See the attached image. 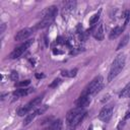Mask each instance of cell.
Listing matches in <instances>:
<instances>
[{"label":"cell","mask_w":130,"mask_h":130,"mask_svg":"<svg viewBox=\"0 0 130 130\" xmlns=\"http://www.w3.org/2000/svg\"><path fill=\"white\" fill-rule=\"evenodd\" d=\"M125 66V55L124 54H119L113 61L109 74H108V81L111 82L114 78L117 77V75L122 71V69Z\"/></svg>","instance_id":"obj_1"},{"label":"cell","mask_w":130,"mask_h":130,"mask_svg":"<svg viewBox=\"0 0 130 130\" xmlns=\"http://www.w3.org/2000/svg\"><path fill=\"white\" fill-rule=\"evenodd\" d=\"M57 12H58V9H57L56 6L52 5V6L47 7V9L43 13L42 20L37 25V28H44V27L49 26L54 21L56 15H57Z\"/></svg>","instance_id":"obj_2"},{"label":"cell","mask_w":130,"mask_h":130,"mask_svg":"<svg viewBox=\"0 0 130 130\" xmlns=\"http://www.w3.org/2000/svg\"><path fill=\"white\" fill-rule=\"evenodd\" d=\"M103 86H104V78L102 75H98L86 85V87L83 89V91L81 93L88 94L91 96L93 94H96L103 88Z\"/></svg>","instance_id":"obj_3"},{"label":"cell","mask_w":130,"mask_h":130,"mask_svg":"<svg viewBox=\"0 0 130 130\" xmlns=\"http://www.w3.org/2000/svg\"><path fill=\"white\" fill-rule=\"evenodd\" d=\"M43 96L44 95H40V96H37V98H35L32 101H30V102H28L25 106H23V107H21L20 109H18L17 110V115L18 116H26L27 114H29L36 107H38V106H40L41 105V103H42V101H43Z\"/></svg>","instance_id":"obj_4"},{"label":"cell","mask_w":130,"mask_h":130,"mask_svg":"<svg viewBox=\"0 0 130 130\" xmlns=\"http://www.w3.org/2000/svg\"><path fill=\"white\" fill-rule=\"evenodd\" d=\"M34 43V41L32 40H28V41H26V42H24L22 45H20L19 47H17V48H15L11 53H10V55H9V58L10 59H16V58H19L29 47H30V45Z\"/></svg>","instance_id":"obj_5"},{"label":"cell","mask_w":130,"mask_h":130,"mask_svg":"<svg viewBox=\"0 0 130 130\" xmlns=\"http://www.w3.org/2000/svg\"><path fill=\"white\" fill-rule=\"evenodd\" d=\"M112 116H113V106L107 105L101 110V112L99 114V119L105 123H108L111 120Z\"/></svg>","instance_id":"obj_6"},{"label":"cell","mask_w":130,"mask_h":130,"mask_svg":"<svg viewBox=\"0 0 130 130\" xmlns=\"http://www.w3.org/2000/svg\"><path fill=\"white\" fill-rule=\"evenodd\" d=\"M47 109H48V107H47L46 105H44V106H41V108H39V109L35 110L34 112H30L29 114H27V115L25 116V119H24L23 125H27V124H29L30 122H32V120H34L37 116H39V115L43 114Z\"/></svg>","instance_id":"obj_7"},{"label":"cell","mask_w":130,"mask_h":130,"mask_svg":"<svg viewBox=\"0 0 130 130\" xmlns=\"http://www.w3.org/2000/svg\"><path fill=\"white\" fill-rule=\"evenodd\" d=\"M32 28H29V27H25V28H22L20 29L18 32H16L15 37H14V40L17 41V42H20V41H24L26 40L31 34H32Z\"/></svg>","instance_id":"obj_8"},{"label":"cell","mask_w":130,"mask_h":130,"mask_svg":"<svg viewBox=\"0 0 130 130\" xmlns=\"http://www.w3.org/2000/svg\"><path fill=\"white\" fill-rule=\"evenodd\" d=\"M89 103H90V95H88V94H82V93H81L80 96L77 99L75 105H76L77 108L83 109L84 107L88 106Z\"/></svg>","instance_id":"obj_9"},{"label":"cell","mask_w":130,"mask_h":130,"mask_svg":"<svg viewBox=\"0 0 130 130\" xmlns=\"http://www.w3.org/2000/svg\"><path fill=\"white\" fill-rule=\"evenodd\" d=\"M92 36L98 41H102L104 39V28H103L102 23H99V25H96L92 29Z\"/></svg>","instance_id":"obj_10"},{"label":"cell","mask_w":130,"mask_h":130,"mask_svg":"<svg viewBox=\"0 0 130 130\" xmlns=\"http://www.w3.org/2000/svg\"><path fill=\"white\" fill-rule=\"evenodd\" d=\"M76 6V2L75 1H65L63 2V11H62V14H67L69 12H71L72 10H74Z\"/></svg>","instance_id":"obj_11"},{"label":"cell","mask_w":130,"mask_h":130,"mask_svg":"<svg viewBox=\"0 0 130 130\" xmlns=\"http://www.w3.org/2000/svg\"><path fill=\"white\" fill-rule=\"evenodd\" d=\"M34 91V88H18V89H15L13 91V95L17 98H22V96H25L27 94H29L30 92Z\"/></svg>","instance_id":"obj_12"},{"label":"cell","mask_w":130,"mask_h":130,"mask_svg":"<svg viewBox=\"0 0 130 130\" xmlns=\"http://www.w3.org/2000/svg\"><path fill=\"white\" fill-rule=\"evenodd\" d=\"M124 27H125V26H115V27H114V28L111 30L109 38H110L111 40L118 38V37H119V36L122 34V31L124 30Z\"/></svg>","instance_id":"obj_13"},{"label":"cell","mask_w":130,"mask_h":130,"mask_svg":"<svg viewBox=\"0 0 130 130\" xmlns=\"http://www.w3.org/2000/svg\"><path fill=\"white\" fill-rule=\"evenodd\" d=\"M120 98H130V82L127 83L125 85V87L121 90V92L119 93Z\"/></svg>","instance_id":"obj_14"},{"label":"cell","mask_w":130,"mask_h":130,"mask_svg":"<svg viewBox=\"0 0 130 130\" xmlns=\"http://www.w3.org/2000/svg\"><path fill=\"white\" fill-rule=\"evenodd\" d=\"M129 39H130L129 35H125V36H124V38L119 42V44H118V46H117V49H116V50H120V49H122L123 47H125V46L128 44Z\"/></svg>","instance_id":"obj_15"},{"label":"cell","mask_w":130,"mask_h":130,"mask_svg":"<svg viewBox=\"0 0 130 130\" xmlns=\"http://www.w3.org/2000/svg\"><path fill=\"white\" fill-rule=\"evenodd\" d=\"M130 118V108L127 110V112L125 113V116H124V118L120 121V123L118 124V130H121V128L124 126V124H125V122L128 120Z\"/></svg>","instance_id":"obj_16"},{"label":"cell","mask_w":130,"mask_h":130,"mask_svg":"<svg viewBox=\"0 0 130 130\" xmlns=\"http://www.w3.org/2000/svg\"><path fill=\"white\" fill-rule=\"evenodd\" d=\"M100 14H101V11H99L98 13L93 14V15L90 17V19H89V24H90L91 27L94 26V24L98 23V21H99V19H100Z\"/></svg>","instance_id":"obj_17"},{"label":"cell","mask_w":130,"mask_h":130,"mask_svg":"<svg viewBox=\"0 0 130 130\" xmlns=\"http://www.w3.org/2000/svg\"><path fill=\"white\" fill-rule=\"evenodd\" d=\"M77 73V68H74L73 70H70V71H67V70H63L62 71V75L63 76H68V77H74Z\"/></svg>","instance_id":"obj_18"},{"label":"cell","mask_w":130,"mask_h":130,"mask_svg":"<svg viewBox=\"0 0 130 130\" xmlns=\"http://www.w3.org/2000/svg\"><path fill=\"white\" fill-rule=\"evenodd\" d=\"M123 18H125V23H124V26H126V24L129 22L130 20V10H125L124 13H123Z\"/></svg>","instance_id":"obj_19"},{"label":"cell","mask_w":130,"mask_h":130,"mask_svg":"<svg viewBox=\"0 0 130 130\" xmlns=\"http://www.w3.org/2000/svg\"><path fill=\"white\" fill-rule=\"evenodd\" d=\"M30 83V80L29 79H26V80H23V81H20V82H16L15 83V86H18V87H20V86H27L28 84Z\"/></svg>","instance_id":"obj_20"},{"label":"cell","mask_w":130,"mask_h":130,"mask_svg":"<svg viewBox=\"0 0 130 130\" xmlns=\"http://www.w3.org/2000/svg\"><path fill=\"white\" fill-rule=\"evenodd\" d=\"M60 83H61V79H60V78H56V79H54V80H53V82H52V83H50L49 87H51V88L57 87Z\"/></svg>","instance_id":"obj_21"},{"label":"cell","mask_w":130,"mask_h":130,"mask_svg":"<svg viewBox=\"0 0 130 130\" xmlns=\"http://www.w3.org/2000/svg\"><path fill=\"white\" fill-rule=\"evenodd\" d=\"M10 79L13 80V81L17 80V79H18V73H17L16 71H12V72L10 73Z\"/></svg>","instance_id":"obj_22"},{"label":"cell","mask_w":130,"mask_h":130,"mask_svg":"<svg viewBox=\"0 0 130 130\" xmlns=\"http://www.w3.org/2000/svg\"><path fill=\"white\" fill-rule=\"evenodd\" d=\"M5 27H6V25H5V23H2L1 24V29H0V32L2 34L3 31H4V29H5Z\"/></svg>","instance_id":"obj_23"},{"label":"cell","mask_w":130,"mask_h":130,"mask_svg":"<svg viewBox=\"0 0 130 130\" xmlns=\"http://www.w3.org/2000/svg\"><path fill=\"white\" fill-rule=\"evenodd\" d=\"M36 77L37 78H42V77H44V74H36Z\"/></svg>","instance_id":"obj_24"},{"label":"cell","mask_w":130,"mask_h":130,"mask_svg":"<svg viewBox=\"0 0 130 130\" xmlns=\"http://www.w3.org/2000/svg\"><path fill=\"white\" fill-rule=\"evenodd\" d=\"M87 130H93V126L90 124L89 126H88V128H87Z\"/></svg>","instance_id":"obj_25"}]
</instances>
